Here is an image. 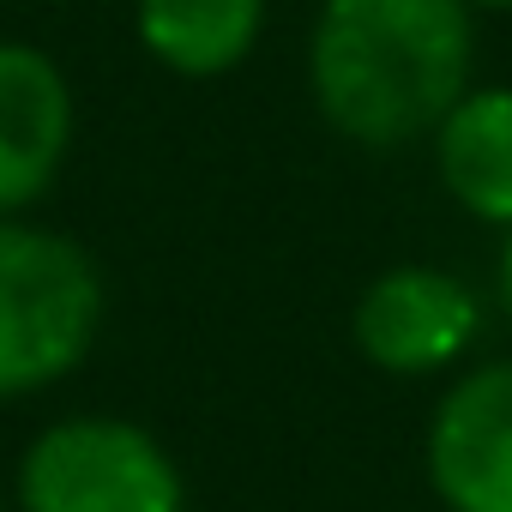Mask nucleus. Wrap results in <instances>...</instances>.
I'll return each mask as SVG.
<instances>
[{"mask_svg": "<svg viewBox=\"0 0 512 512\" xmlns=\"http://www.w3.org/2000/svg\"><path fill=\"white\" fill-rule=\"evenodd\" d=\"M470 338H476V296L434 266L386 272L356 308V344L386 374H434L458 362Z\"/></svg>", "mask_w": 512, "mask_h": 512, "instance_id": "nucleus-5", "label": "nucleus"}, {"mask_svg": "<svg viewBox=\"0 0 512 512\" xmlns=\"http://www.w3.org/2000/svg\"><path fill=\"white\" fill-rule=\"evenodd\" d=\"M103 284L91 253L55 229L0 217V398L73 374L97 338Z\"/></svg>", "mask_w": 512, "mask_h": 512, "instance_id": "nucleus-2", "label": "nucleus"}, {"mask_svg": "<svg viewBox=\"0 0 512 512\" xmlns=\"http://www.w3.org/2000/svg\"><path fill=\"white\" fill-rule=\"evenodd\" d=\"M308 79L344 139L392 151L440 127L464 97L470 13L464 0H326Z\"/></svg>", "mask_w": 512, "mask_h": 512, "instance_id": "nucleus-1", "label": "nucleus"}, {"mask_svg": "<svg viewBox=\"0 0 512 512\" xmlns=\"http://www.w3.org/2000/svg\"><path fill=\"white\" fill-rule=\"evenodd\" d=\"M73 139L61 67L31 43H0V217L49 193Z\"/></svg>", "mask_w": 512, "mask_h": 512, "instance_id": "nucleus-6", "label": "nucleus"}, {"mask_svg": "<svg viewBox=\"0 0 512 512\" xmlns=\"http://www.w3.org/2000/svg\"><path fill=\"white\" fill-rule=\"evenodd\" d=\"M500 296H506V314H512V241H506V260H500Z\"/></svg>", "mask_w": 512, "mask_h": 512, "instance_id": "nucleus-9", "label": "nucleus"}, {"mask_svg": "<svg viewBox=\"0 0 512 512\" xmlns=\"http://www.w3.org/2000/svg\"><path fill=\"white\" fill-rule=\"evenodd\" d=\"M428 476L452 512H512V362H488L440 398Z\"/></svg>", "mask_w": 512, "mask_h": 512, "instance_id": "nucleus-4", "label": "nucleus"}, {"mask_svg": "<svg viewBox=\"0 0 512 512\" xmlns=\"http://www.w3.org/2000/svg\"><path fill=\"white\" fill-rule=\"evenodd\" d=\"M434 151L446 193L470 217L512 229V91H464Z\"/></svg>", "mask_w": 512, "mask_h": 512, "instance_id": "nucleus-7", "label": "nucleus"}, {"mask_svg": "<svg viewBox=\"0 0 512 512\" xmlns=\"http://www.w3.org/2000/svg\"><path fill=\"white\" fill-rule=\"evenodd\" d=\"M476 7H512V0H476Z\"/></svg>", "mask_w": 512, "mask_h": 512, "instance_id": "nucleus-10", "label": "nucleus"}, {"mask_svg": "<svg viewBox=\"0 0 512 512\" xmlns=\"http://www.w3.org/2000/svg\"><path fill=\"white\" fill-rule=\"evenodd\" d=\"M25 512H187L175 458L133 422L73 416L37 434L19 464Z\"/></svg>", "mask_w": 512, "mask_h": 512, "instance_id": "nucleus-3", "label": "nucleus"}, {"mask_svg": "<svg viewBox=\"0 0 512 512\" xmlns=\"http://www.w3.org/2000/svg\"><path fill=\"white\" fill-rule=\"evenodd\" d=\"M266 25V0H139V37L175 73H229Z\"/></svg>", "mask_w": 512, "mask_h": 512, "instance_id": "nucleus-8", "label": "nucleus"}]
</instances>
